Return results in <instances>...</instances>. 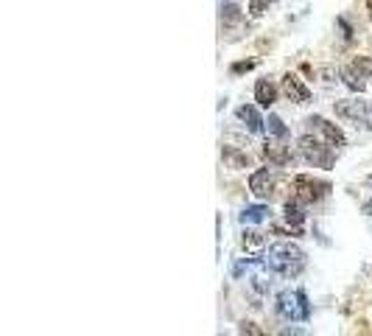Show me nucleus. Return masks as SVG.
Segmentation results:
<instances>
[{
	"label": "nucleus",
	"instance_id": "nucleus-22",
	"mask_svg": "<svg viewBox=\"0 0 372 336\" xmlns=\"http://www.w3.org/2000/svg\"><path fill=\"white\" fill-rule=\"evenodd\" d=\"M258 62L255 59H249V62H238V64H233V73H244V71H252Z\"/></svg>",
	"mask_w": 372,
	"mask_h": 336
},
{
	"label": "nucleus",
	"instance_id": "nucleus-6",
	"mask_svg": "<svg viewBox=\"0 0 372 336\" xmlns=\"http://www.w3.org/2000/svg\"><path fill=\"white\" fill-rule=\"evenodd\" d=\"M305 123H308V126H311L317 134H322L328 146H333V149H344V146H347V138H344V132H342L336 123H330L328 118H322V115H311Z\"/></svg>",
	"mask_w": 372,
	"mask_h": 336
},
{
	"label": "nucleus",
	"instance_id": "nucleus-7",
	"mask_svg": "<svg viewBox=\"0 0 372 336\" xmlns=\"http://www.w3.org/2000/svg\"><path fill=\"white\" fill-rule=\"evenodd\" d=\"M280 90L285 93V98L288 101H294V104H305L308 98H311V90H308V85L296 76V73H285L283 76V82H280Z\"/></svg>",
	"mask_w": 372,
	"mask_h": 336
},
{
	"label": "nucleus",
	"instance_id": "nucleus-20",
	"mask_svg": "<svg viewBox=\"0 0 372 336\" xmlns=\"http://www.w3.org/2000/svg\"><path fill=\"white\" fill-rule=\"evenodd\" d=\"M252 289L260 292V294L269 292V289H272V275H266L263 269H260V272H255V275H252Z\"/></svg>",
	"mask_w": 372,
	"mask_h": 336
},
{
	"label": "nucleus",
	"instance_id": "nucleus-8",
	"mask_svg": "<svg viewBox=\"0 0 372 336\" xmlns=\"http://www.w3.org/2000/svg\"><path fill=\"white\" fill-rule=\"evenodd\" d=\"M249 191L258 196V199H272L274 193V174L269 168H258L249 174Z\"/></svg>",
	"mask_w": 372,
	"mask_h": 336
},
{
	"label": "nucleus",
	"instance_id": "nucleus-21",
	"mask_svg": "<svg viewBox=\"0 0 372 336\" xmlns=\"http://www.w3.org/2000/svg\"><path fill=\"white\" fill-rule=\"evenodd\" d=\"M272 3H274V0H252V3H249V15L252 17H263Z\"/></svg>",
	"mask_w": 372,
	"mask_h": 336
},
{
	"label": "nucleus",
	"instance_id": "nucleus-13",
	"mask_svg": "<svg viewBox=\"0 0 372 336\" xmlns=\"http://www.w3.org/2000/svg\"><path fill=\"white\" fill-rule=\"evenodd\" d=\"M241 249L247 255H263L266 252V236L260 230H244L241 236Z\"/></svg>",
	"mask_w": 372,
	"mask_h": 336
},
{
	"label": "nucleus",
	"instance_id": "nucleus-4",
	"mask_svg": "<svg viewBox=\"0 0 372 336\" xmlns=\"http://www.w3.org/2000/svg\"><path fill=\"white\" fill-rule=\"evenodd\" d=\"M333 112L344 121H353L355 126L372 129V101H361V98H342L333 104Z\"/></svg>",
	"mask_w": 372,
	"mask_h": 336
},
{
	"label": "nucleus",
	"instance_id": "nucleus-24",
	"mask_svg": "<svg viewBox=\"0 0 372 336\" xmlns=\"http://www.w3.org/2000/svg\"><path fill=\"white\" fill-rule=\"evenodd\" d=\"M366 12H369V20H372V0H366Z\"/></svg>",
	"mask_w": 372,
	"mask_h": 336
},
{
	"label": "nucleus",
	"instance_id": "nucleus-16",
	"mask_svg": "<svg viewBox=\"0 0 372 336\" xmlns=\"http://www.w3.org/2000/svg\"><path fill=\"white\" fill-rule=\"evenodd\" d=\"M272 211L266 205H249L241 211V224H260V222H269Z\"/></svg>",
	"mask_w": 372,
	"mask_h": 336
},
{
	"label": "nucleus",
	"instance_id": "nucleus-23",
	"mask_svg": "<svg viewBox=\"0 0 372 336\" xmlns=\"http://www.w3.org/2000/svg\"><path fill=\"white\" fill-rule=\"evenodd\" d=\"M238 330H241V333H252V336H260V333H263L260 328H255V322H241Z\"/></svg>",
	"mask_w": 372,
	"mask_h": 336
},
{
	"label": "nucleus",
	"instance_id": "nucleus-9",
	"mask_svg": "<svg viewBox=\"0 0 372 336\" xmlns=\"http://www.w3.org/2000/svg\"><path fill=\"white\" fill-rule=\"evenodd\" d=\"M236 118L247 126V132H252V134H260L263 129H266V121L260 118V112H258V107H252V104H241L238 109H236Z\"/></svg>",
	"mask_w": 372,
	"mask_h": 336
},
{
	"label": "nucleus",
	"instance_id": "nucleus-10",
	"mask_svg": "<svg viewBox=\"0 0 372 336\" xmlns=\"http://www.w3.org/2000/svg\"><path fill=\"white\" fill-rule=\"evenodd\" d=\"M221 160H224V166L233 168V171H244V168L252 166L249 154L244 149H238V146H221Z\"/></svg>",
	"mask_w": 372,
	"mask_h": 336
},
{
	"label": "nucleus",
	"instance_id": "nucleus-15",
	"mask_svg": "<svg viewBox=\"0 0 372 336\" xmlns=\"http://www.w3.org/2000/svg\"><path fill=\"white\" fill-rule=\"evenodd\" d=\"M342 85H344L347 90H353V93H364V90H366V79L355 71L353 64H350V67H342Z\"/></svg>",
	"mask_w": 372,
	"mask_h": 336
},
{
	"label": "nucleus",
	"instance_id": "nucleus-18",
	"mask_svg": "<svg viewBox=\"0 0 372 336\" xmlns=\"http://www.w3.org/2000/svg\"><path fill=\"white\" fill-rule=\"evenodd\" d=\"M238 20H241V9L236 3H227L224 9H221V23L224 26H236Z\"/></svg>",
	"mask_w": 372,
	"mask_h": 336
},
{
	"label": "nucleus",
	"instance_id": "nucleus-17",
	"mask_svg": "<svg viewBox=\"0 0 372 336\" xmlns=\"http://www.w3.org/2000/svg\"><path fill=\"white\" fill-rule=\"evenodd\" d=\"M266 132H269V138H277V141H285L288 138V126L283 123L280 115H269L266 118Z\"/></svg>",
	"mask_w": 372,
	"mask_h": 336
},
{
	"label": "nucleus",
	"instance_id": "nucleus-19",
	"mask_svg": "<svg viewBox=\"0 0 372 336\" xmlns=\"http://www.w3.org/2000/svg\"><path fill=\"white\" fill-rule=\"evenodd\" d=\"M353 67H355L364 79H372V56H355L353 59Z\"/></svg>",
	"mask_w": 372,
	"mask_h": 336
},
{
	"label": "nucleus",
	"instance_id": "nucleus-1",
	"mask_svg": "<svg viewBox=\"0 0 372 336\" xmlns=\"http://www.w3.org/2000/svg\"><path fill=\"white\" fill-rule=\"evenodd\" d=\"M263 260L272 272H277L283 278H296L305 269V249L294 241H277V244L266 247Z\"/></svg>",
	"mask_w": 372,
	"mask_h": 336
},
{
	"label": "nucleus",
	"instance_id": "nucleus-2",
	"mask_svg": "<svg viewBox=\"0 0 372 336\" xmlns=\"http://www.w3.org/2000/svg\"><path fill=\"white\" fill-rule=\"evenodd\" d=\"M274 308L288 322H308L311 319V303H308V294L303 289H285V292H280Z\"/></svg>",
	"mask_w": 372,
	"mask_h": 336
},
{
	"label": "nucleus",
	"instance_id": "nucleus-11",
	"mask_svg": "<svg viewBox=\"0 0 372 336\" xmlns=\"http://www.w3.org/2000/svg\"><path fill=\"white\" fill-rule=\"evenodd\" d=\"M263 157L272 163V166H288L291 160H294V154H291V146H283V143H277V138L274 141H269L266 146H263Z\"/></svg>",
	"mask_w": 372,
	"mask_h": 336
},
{
	"label": "nucleus",
	"instance_id": "nucleus-12",
	"mask_svg": "<svg viewBox=\"0 0 372 336\" xmlns=\"http://www.w3.org/2000/svg\"><path fill=\"white\" fill-rule=\"evenodd\" d=\"M283 219L291 224V227H296V230H303V224H305V205L296 196H291L288 202H285V208H283Z\"/></svg>",
	"mask_w": 372,
	"mask_h": 336
},
{
	"label": "nucleus",
	"instance_id": "nucleus-3",
	"mask_svg": "<svg viewBox=\"0 0 372 336\" xmlns=\"http://www.w3.org/2000/svg\"><path fill=\"white\" fill-rule=\"evenodd\" d=\"M296 152H300V157L308 163V166H314V168H333V146H328V143H322L317 134H303L300 141H296Z\"/></svg>",
	"mask_w": 372,
	"mask_h": 336
},
{
	"label": "nucleus",
	"instance_id": "nucleus-25",
	"mask_svg": "<svg viewBox=\"0 0 372 336\" xmlns=\"http://www.w3.org/2000/svg\"><path fill=\"white\" fill-rule=\"evenodd\" d=\"M364 211H366V213H372V202H369V205H366V208H364Z\"/></svg>",
	"mask_w": 372,
	"mask_h": 336
},
{
	"label": "nucleus",
	"instance_id": "nucleus-14",
	"mask_svg": "<svg viewBox=\"0 0 372 336\" xmlns=\"http://www.w3.org/2000/svg\"><path fill=\"white\" fill-rule=\"evenodd\" d=\"M255 101L269 109V107L277 101V87H274L269 79H258V85H255Z\"/></svg>",
	"mask_w": 372,
	"mask_h": 336
},
{
	"label": "nucleus",
	"instance_id": "nucleus-5",
	"mask_svg": "<svg viewBox=\"0 0 372 336\" xmlns=\"http://www.w3.org/2000/svg\"><path fill=\"white\" fill-rule=\"evenodd\" d=\"M291 188H294V196L300 199L303 205H314V202H319V199L330 191V182L317 179V177H311V174H296L294 182H291Z\"/></svg>",
	"mask_w": 372,
	"mask_h": 336
}]
</instances>
